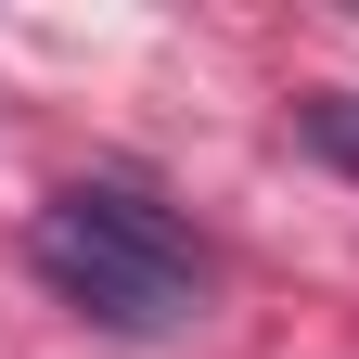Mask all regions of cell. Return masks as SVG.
<instances>
[{
	"mask_svg": "<svg viewBox=\"0 0 359 359\" xmlns=\"http://www.w3.org/2000/svg\"><path fill=\"white\" fill-rule=\"evenodd\" d=\"M26 257H39V283H52L77 321H103V334H128V346L193 334L205 295H218V257L180 231L154 193H128V180H65V193L39 205Z\"/></svg>",
	"mask_w": 359,
	"mask_h": 359,
	"instance_id": "6da1fadb",
	"label": "cell"
},
{
	"mask_svg": "<svg viewBox=\"0 0 359 359\" xmlns=\"http://www.w3.org/2000/svg\"><path fill=\"white\" fill-rule=\"evenodd\" d=\"M295 128H308V154H334V167L359 180V90H321V103H308Z\"/></svg>",
	"mask_w": 359,
	"mask_h": 359,
	"instance_id": "7a4b0ae2",
	"label": "cell"
}]
</instances>
